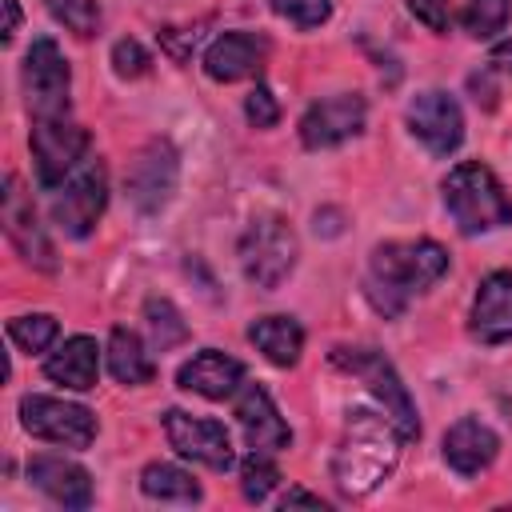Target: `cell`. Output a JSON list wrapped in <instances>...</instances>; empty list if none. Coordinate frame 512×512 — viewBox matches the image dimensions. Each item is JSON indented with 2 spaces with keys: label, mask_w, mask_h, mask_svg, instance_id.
<instances>
[{
  "label": "cell",
  "mask_w": 512,
  "mask_h": 512,
  "mask_svg": "<svg viewBox=\"0 0 512 512\" xmlns=\"http://www.w3.org/2000/svg\"><path fill=\"white\" fill-rule=\"evenodd\" d=\"M448 272V252L436 240H384L368 256L364 292L384 316H400L404 304L428 292Z\"/></svg>",
  "instance_id": "obj_1"
},
{
  "label": "cell",
  "mask_w": 512,
  "mask_h": 512,
  "mask_svg": "<svg viewBox=\"0 0 512 512\" xmlns=\"http://www.w3.org/2000/svg\"><path fill=\"white\" fill-rule=\"evenodd\" d=\"M400 432L384 412H348L344 436L332 452V480L344 496H368L400 460Z\"/></svg>",
  "instance_id": "obj_2"
},
{
  "label": "cell",
  "mask_w": 512,
  "mask_h": 512,
  "mask_svg": "<svg viewBox=\"0 0 512 512\" xmlns=\"http://www.w3.org/2000/svg\"><path fill=\"white\" fill-rule=\"evenodd\" d=\"M440 192H444V208L452 212L464 236L512 224V196L504 192L496 172L480 160H460L456 168H448V176L440 180Z\"/></svg>",
  "instance_id": "obj_3"
},
{
  "label": "cell",
  "mask_w": 512,
  "mask_h": 512,
  "mask_svg": "<svg viewBox=\"0 0 512 512\" xmlns=\"http://www.w3.org/2000/svg\"><path fill=\"white\" fill-rule=\"evenodd\" d=\"M332 364L352 372L368 392L372 400L380 404V412L396 424V432L404 440H416L420 436V420H416V404L404 388V380L396 376V368L376 352V348H332Z\"/></svg>",
  "instance_id": "obj_4"
},
{
  "label": "cell",
  "mask_w": 512,
  "mask_h": 512,
  "mask_svg": "<svg viewBox=\"0 0 512 512\" xmlns=\"http://www.w3.org/2000/svg\"><path fill=\"white\" fill-rule=\"evenodd\" d=\"M296 252V232L284 216H256L240 236V268L264 292H276L288 280V272L296 268Z\"/></svg>",
  "instance_id": "obj_5"
},
{
  "label": "cell",
  "mask_w": 512,
  "mask_h": 512,
  "mask_svg": "<svg viewBox=\"0 0 512 512\" xmlns=\"http://www.w3.org/2000/svg\"><path fill=\"white\" fill-rule=\"evenodd\" d=\"M68 88H72V72L64 52L56 48V40L40 36L32 40L28 56H24V100L32 120H60L68 116Z\"/></svg>",
  "instance_id": "obj_6"
},
{
  "label": "cell",
  "mask_w": 512,
  "mask_h": 512,
  "mask_svg": "<svg viewBox=\"0 0 512 512\" xmlns=\"http://www.w3.org/2000/svg\"><path fill=\"white\" fill-rule=\"evenodd\" d=\"M20 424L24 432L48 444H60V448H88L96 440V416L84 404H72L60 396H24Z\"/></svg>",
  "instance_id": "obj_7"
},
{
  "label": "cell",
  "mask_w": 512,
  "mask_h": 512,
  "mask_svg": "<svg viewBox=\"0 0 512 512\" xmlns=\"http://www.w3.org/2000/svg\"><path fill=\"white\" fill-rule=\"evenodd\" d=\"M160 424H164L168 444H172L184 460H196V464H204V468H212V472H228V468H232V460H236V456H232V436H228V428H224L220 420L168 408V412L160 416Z\"/></svg>",
  "instance_id": "obj_8"
},
{
  "label": "cell",
  "mask_w": 512,
  "mask_h": 512,
  "mask_svg": "<svg viewBox=\"0 0 512 512\" xmlns=\"http://www.w3.org/2000/svg\"><path fill=\"white\" fill-rule=\"evenodd\" d=\"M88 152V132L72 124L68 116L60 120H32V164L40 188H60L64 176L84 160Z\"/></svg>",
  "instance_id": "obj_9"
},
{
  "label": "cell",
  "mask_w": 512,
  "mask_h": 512,
  "mask_svg": "<svg viewBox=\"0 0 512 512\" xmlns=\"http://www.w3.org/2000/svg\"><path fill=\"white\" fill-rule=\"evenodd\" d=\"M176 180H180L176 148L168 140H148L124 172V192L136 204V212H160L172 200Z\"/></svg>",
  "instance_id": "obj_10"
},
{
  "label": "cell",
  "mask_w": 512,
  "mask_h": 512,
  "mask_svg": "<svg viewBox=\"0 0 512 512\" xmlns=\"http://www.w3.org/2000/svg\"><path fill=\"white\" fill-rule=\"evenodd\" d=\"M104 200H108V172H104V160H88L56 196H52V220L64 228V236L72 240H84L100 212H104Z\"/></svg>",
  "instance_id": "obj_11"
},
{
  "label": "cell",
  "mask_w": 512,
  "mask_h": 512,
  "mask_svg": "<svg viewBox=\"0 0 512 512\" xmlns=\"http://www.w3.org/2000/svg\"><path fill=\"white\" fill-rule=\"evenodd\" d=\"M364 120H368V104L360 92H336V96H324L316 100L304 116H300V140L304 148L320 152V148H336L352 136L364 132Z\"/></svg>",
  "instance_id": "obj_12"
},
{
  "label": "cell",
  "mask_w": 512,
  "mask_h": 512,
  "mask_svg": "<svg viewBox=\"0 0 512 512\" xmlns=\"http://www.w3.org/2000/svg\"><path fill=\"white\" fill-rule=\"evenodd\" d=\"M408 128L432 156H448L464 140V112H460L456 96H448L440 88H424L408 100Z\"/></svg>",
  "instance_id": "obj_13"
},
{
  "label": "cell",
  "mask_w": 512,
  "mask_h": 512,
  "mask_svg": "<svg viewBox=\"0 0 512 512\" xmlns=\"http://www.w3.org/2000/svg\"><path fill=\"white\" fill-rule=\"evenodd\" d=\"M0 196H4V208H0L4 232H8L12 248L20 252V260L32 264V268L52 272V268H56L52 240L44 236V228H40V220H36V208H32V200L24 196L20 180H16V176H4V192H0Z\"/></svg>",
  "instance_id": "obj_14"
},
{
  "label": "cell",
  "mask_w": 512,
  "mask_h": 512,
  "mask_svg": "<svg viewBox=\"0 0 512 512\" xmlns=\"http://www.w3.org/2000/svg\"><path fill=\"white\" fill-rule=\"evenodd\" d=\"M236 420H240V432H244L252 452H284L292 444L288 424L280 420L272 396L260 384H240V392H236Z\"/></svg>",
  "instance_id": "obj_15"
},
{
  "label": "cell",
  "mask_w": 512,
  "mask_h": 512,
  "mask_svg": "<svg viewBox=\"0 0 512 512\" xmlns=\"http://www.w3.org/2000/svg\"><path fill=\"white\" fill-rule=\"evenodd\" d=\"M468 332L480 344H504L512 340V272H488L476 288Z\"/></svg>",
  "instance_id": "obj_16"
},
{
  "label": "cell",
  "mask_w": 512,
  "mask_h": 512,
  "mask_svg": "<svg viewBox=\"0 0 512 512\" xmlns=\"http://www.w3.org/2000/svg\"><path fill=\"white\" fill-rule=\"evenodd\" d=\"M176 384H180L184 392L204 396V400H228V396H236L240 384H244V364H240L236 356L220 352V348H204V352H196L192 360L180 364Z\"/></svg>",
  "instance_id": "obj_17"
},
{
  "label": "cell",
  "mask_w": 512,
  "mask_h": 512,
  "mask_svg": "<svg viewBox=\"0 0 512 512\" xmlns=\"http://www.w3.org/2000/svg\"><path fill=\"white\" fill-rule=\"evenodd\" d=\"M268 56V40L256 36V32H224L208 44L204 52V72L220 84H236V80H248L260 72Z\"/></svg>",
  "instance_id": "obj_18"
},
{
  "label": "cell",
  "mask_w": 512,
  "mask_h": 512,
  "mask_svg": "<svg viewBox=\"0 0 512 512\" xmlns=\"http://www.w3.org/2000/svg\"><path fill=\"white\" fill-rule=\"evenodd\" d=\"M28 480L48 496L56 500L60 508H88L92 504V476L64 460V456H32L28 460Z\"/></svg>",
  "instance_id": "obj_19"
},
{
  "label": "cell",
  "mask_w": 512,
  "mask_h": 512,
  "mask_svg": "<svg viewBox=\"0 0 512 512\" xmlns=\"http://www.w3.org/2000/svg\"><path fill=\"white\" fill-rule=\"evenodd\" d=\"M496 452H500V436H496L488 424H480L476 416H464V420H456V424L444 432V460H448V468L460 472V476L484 472V468L496 460Z\"/></svg>",
  "instance_id": "obj_20"
},
{
  "label": "cell",
  "mask_w": 512,
  "mask_h": 512,
  "mask_svg": "<svg viewBox=\"0 0 512 512\" xmlns=\"http://www.w3.org/2000/svg\"><path fill=\"white\" fill-rule=\"evenodd\" d=\"M96 372H100V348L92 336H68L48 360H44V376L72 388V392H88L96 388Z\"/></svg>",
  "instance_id": "obj_21"
},
{
  "label": "cell",
  "mask_w": 512,
  "mask_h": 512,
  "mask_svg": "<svg viewBox=\"0 0 512 512\" xmlns=\"http://www.w3.org/2000/svg\"><path fill=\"white\" fill-rule=\"evenodd\" d=\"M248 340L276 364V368H292L304 352V328L292 316H260L248 324Z\"/></svg>",
  "instance_id": "obj_22"
},
{
  "label": "cell",
  "mask_w": 512,
  "mask_h": 512,
  "mask_svg": "<svg viewBox=\"0 0 512 512\" xmlns=\"http://www.w3.org/2000/svg\"><path fill=\"white\" fill-rule=\"evenodd\" d=\"M108 372L128 388H140V384H148L156 376V364L144 352V340L124 324H116L108 332Z\"/></svg>",
  "instance_id": "obj_23"
},
{
  "label": "cell",
  "mask_w": 512,
  "mask_h": 512,
  "mask_svg": "<svg viewBox=\"0 0 512 512\" xmlns=\"http://www.w3.org/2000/svg\"><path fill=\"white\" fill-rule=\"evenodd\" d=\"M140 492L148 500H160V504H196L200 500V484L184 468L164 464V460H156L140 472Z\"/></svg>",
  "instance_id": "obj_24"
},
{
  "label": "cell",
  "mask_w": 512,
  "mask_h": 512,
  "mask_svg": "<svg viewBox=\"0 0 512 512\" xmlns=\"http://www.w3.org/2000/svg\"><path fill=\"white\" fill-rule=\"evenodd\" d=\"M144 320H148L152 344H156L160 352H168V348H176V344H184V340H188V324L180 320L176 304H172V300H164V296L144 300Z\"/></svg>",
  "instance_id": "obj_25"
},
{
  "label": "cell",
  "mask_w": 512,
  "mask_h": 512,
  "mask_svg": "<svg viewBox=\"0 0 512 512\" xmlns=\"http://www.w3.org/2000/svg\"><path fill=\"white\" fill-rule=\"evenodd\" d=\"M56 332H60V324H56V316H48V312H28V316L8 320V336H12V344H20L24 352H44V348L56 340Z\"/></svg>",
  "instance_id": "obj_26"
},
{
  "label": "cell",
  "mask_w": 512,
  "mask_h": 512,
  "mask_svg": "<svg viewBox=\"0 0 512 512\" xmlns=\"http://www.w3.org/2000/svg\"><path fill=\"white\" fill-rule=\"evenodd\" d=\"M508 12H512V0H468V8H464V28H468V36H476V40H492L496 32H504Z\"/></svg>",
  "instance_id": "obj_27"
},
{
  "label": "cell",
  "mask_w": 512,
  "mask_h": 512,
  "mask_svg": "<svg viewBox=\"0 0 512 512\" xmlns=\"http://www.w3.org/2000/svg\"><path fill=\"white\" fill-rule=\"evenodd\" d=\"M280 484V472H276V464L268 460V452H252L244 464H240V492H244V500H252V504H260V500H268V492Z\"/></svg>",
  "instance_id": "obj_28"
},
{
  "label": "cell",
  "mask_w": 512,
  "mask_h": 512,
  "mask_svg": "<svg viewBox=\"0 0 512 512\" xmlns=\"http://www.w3.org/2000/svg\"><path fill=\"white\" fill-rule=\"evenodd\" d=\"M44 4H48L52 20L64 24L68 32L96 36V28H100V4L96 0H44Z\"/></svg>",
  "instance_id": "obj_29"
},
{
  "label": "cell",
  "mask_w": 512,
  "mask_h": 512,
  "mask_svg": "<svg viewBox=\"0 0 512 512\" xmlns=\"http://www.w3.org/2000/svg\"><path fill=\"white\" fill-rule=\"evenodd\" d=\"M272 12L296 28H320L332 16V0H272Z\"/></svg>",
  "instance_id": "obj_30"
},
{
  "label": "cell",
  "mask_w": 512,
  "mask_h": 512,
  "mask_svg": "<svg viewBox=\"0 0 512 512\" xmlns=\"http://www.w3.org/2000/svg\"><path fill=\"white\" fill-rule=\"evenodd\" d=\"M112 64H116V76L136 80V76H144V72L152 68V56H148L136 40H116V44H112Z\"/></svg>",
  "instance_id": "obj_31"
},
{
  "label": "cell",
  "mask_w": 512,
  "mask_h": 512,
  "mask_svg": "<svg viewBox=\"0 0 512 512\" xmlns=\"http://www.w3.org/2000/svg\"><path fill=\"white\" fill-rule=\"evenodd\" d=\"M244 116H248L252 128H272V124L280 120V104H276V96H272L264 84H256V88L248 92V100H244Z\"/></svg>",
  "instance_id": "obj_32"
},
{
  "label": "cell",
  "mask_w": 512,
  "mask_h": 512,
  "mask_svg": "<svg viewBox=\"0 0 512 512\" xmlns=\"http://www.w3.org/2000/svg\"><path fill=\"white\" fill-rule=\"evenodd\" d=\"M408 4V12L420 20V24H428L432 32H448V0H404Z\"/></svg>",
  "instance_id": "obj_33"
},
{
  "label": "cell",
  "mask_w": 512,
  "mask_h": 512,
  "mask_svg": "<svg viewBox=\"0 0 512 512\" xmlns=\"http://www.w3.org/2000/svg\"><path fill=\"white\" fill-rule=\"evenodd\" d=\"M468 88L476 92V104H484V108H492V104H496V88H492L488 72H472V76H468Z\"/></svg>",
  "instance_id": "obj_34"
},
{
  "label": "cell",
  "mask_w": 512,
  "mask_h": 512,
  "mask_svg": "<svg viewBox=\"0 0 512 512\" xmlns=\"http://www.w3.org/2000/svg\"><path fill=\"white\" fill-rule=\"evenodd\" d=\"M296 504H308V508H328V500H320L316 492H304V488H288L284 496H280V508H296Z\"/></svg>",
  "instance_id": "obj_35"
},
{
  "label": "cell",
  "mask_w": 512,
  "mask_h": 512,
  "mask_svg": "<svg viewBox=\"0 0 512 512\" xmlns=\"http://www.w3.org/2000/svg\"><path fill=\"white\" fill-rule=\"evenodd\" d=\"M488 64H492L496 72L512 76V36H508V40H496V44H492V56H488Z\"/></svg>",
  "instance_id": "obj_36"
},
{
  "label": "cell",
  "mask_w": 512,
  "mask_h": 512,
  "mask_svg": "<svg viewBox=\"0 0 512 512\" xmlns=\"http://www.w3.org/2000/svg\"><path fill=\"white\" fill-rule=\"evenodd\" d=\"M0 4H4V28L0 32H4V40H12L20 28V4L16 0H0Z\"/></svg>",
  "instance_id": "obj_37"
}]
</instances>
